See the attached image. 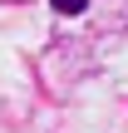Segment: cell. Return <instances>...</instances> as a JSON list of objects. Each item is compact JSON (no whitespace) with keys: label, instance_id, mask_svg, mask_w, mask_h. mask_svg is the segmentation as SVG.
Here are the masks:
<instances>
[{"label":"cell","instance_id":"obj_1","mask_svg":"<svg viewBox=\"0 0 128 133\" xmlns=\"http://www.w3.org/2000/svg\"><path fill=\"white\" fill-rule=\"evenodd\" d=\"M49 5H54V10H64V15H79L89 0H49Z\"/></svg>","mask_w":128,"mask_h":133}]
</instances>
